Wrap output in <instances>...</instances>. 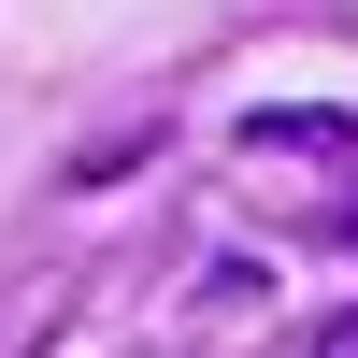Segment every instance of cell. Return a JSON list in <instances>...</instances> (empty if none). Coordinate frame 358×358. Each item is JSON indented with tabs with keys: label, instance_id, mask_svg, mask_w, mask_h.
Instances as JSON below:
<instances>
[{
	"label": "cell",
	"instance_id": "6da1fadb",
	"mask_svg": "<svg viewBox=\"0 0 358 358\" xmlns=\"http://www.w3.org/2000/svg\"><path fill=\"white\" fill-rule=\"evenodd\" d=\"M244 158H358V115L344 101H258L244 115Z\"/></svg>",
	"mask_w": 358,
	"mask_h": 358
},
{
	"label": "cell",
	"instance_id": "7a4b0ae2",
	"mask_svg": "<svg viewBox=\"0 0 358 358\" xmlns=\"http://www.w3.org/2000/svg\"><path fill=\"white\" fill-rule=\"evenodd\" d=\"M315 358H358V315H330V330H315Z\"/></svg>",
	"mask_w": 358,
	"mask_h": 358
}]
</instances>
